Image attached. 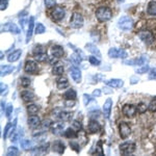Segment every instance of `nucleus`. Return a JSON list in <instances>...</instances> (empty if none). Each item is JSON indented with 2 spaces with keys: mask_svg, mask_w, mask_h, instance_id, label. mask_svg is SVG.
Segmentation results:
<instances>
[{
  "mask_svg": "<svg viewBox=\"0 0 156 156\" xmlns=\"http://www.w3.org/2000/svg\"><path fill=\"white\" fill-rule=\"evenodd\" d=\"M137 114H144V112H146V110L148 109L147 105L145 104V103H140V104H137Z\"/></svg>",
  "mask_w": 156,
  "mask_h": 156,
  "instance_id": "c03bdc74",
  "label": "nucleus"
},
{
  "mask_svg": "<svg viewBox=\"0 0 156 156\" xmlns=\"http://www.w3.org/2000/svg\"><path fill=\"white\" fill-rule=\"evenodd\" d=\"M70 147L72 148L73 150H75L76 152H79L80 151V148H79V145L75 142H70Z\"/></svg>",
  "mask_w": 156,
  "mask_h": 156,
  "instance_id": "864d4df0",
  "label": "nucleus"
},
{
  "mask_svg": "<svg viewBox=\"0 0 156 156\" xmlns=\"http://www.w3.org/2000/svg\"><path fill=\"white\" fill-rule=\"evenodd\" d=\"M64 135L65 137L67 138H76L78 136V133H77V130H75L74 128H67L66 130L64 131Z\"/></svg>",
  "mask_w": 156,
  "mask_h": 156,
  "instance_id": "393cba45",
  "label": "nucleus"
},
{
  "mask_svg": "<svg viewBox=\"0 0 156 156\" xmlns=\"http://www.w3.org/2000/svg\"><path fill=\"white\" fill-rule=\"evenodd\" d=\"M119 51H120V49L112 47V48H110L108 50V56L112 57V58H117V57H119Z\"/></svg>",
  "mask_w": 156,
  "mask_h": 156,
  "instance_id": "c9c22d12",
  "label": "nucleus"
},
{
  "mask_svg": "<svg viewBox=\"0 0 156 156\" xmlns=\"http://www.w3.org/2000/svg\"><path fill=\"white\" fill-rule=\"evenodd\" d=\"M138 77L137 76H131V78H130V83L131 84H135V83H137L138 82Z\"/></svg>",
  "mask_w": 156,
  "mask_h": 156,
  "instance_id": "bf43d9fd",
  "label": "nucleus"
},
{
  "mask_svg": "<svg viewBox=\"0 0 156 156\" xmlns=\"http://www.w3.org/2000/svg\"><path fill=\"white\" fill-rule=\"evenodd\" d=\"M21 98L24 102H32L34 99H36V96L30 90H24V92L21 93Z\"/></svg>",
  "mask_w": 156,
  "mask_h": 156,
  "instance_id": "6ab92c4d",
  "label": "nucleus"
},
{
  "mask_svg": "<svg viewBox=\"0 0 156 156\" xmlns=\"http://www.w3.org/2000/svg\"><path fill=\"white\" fill-rule=\"evenodd\" d=\"M37 112H39V107H37L36 104H29L28 106H27V112H28V115H37Z\"/></svg>",
  "mask_w": 156,
  "mask_h": 156,
  "instance_id": "f704fd0d",
  "label": "nucleus"
},
{
  "mask_svg": "<svg viewBox=\"0 0 156 156\" xmlns=\"http://www.w3.org/2000/svg\"><path fill=\"white\" fill-rule=\"evenodd\" d=\"M12 132V125L11 123H7V125L4 128V132H3V138L5 140V138L9 136V133Z\"/></svg>",
  "mask_w": 156,
  "mask_h": 156,
  "instance_id": "79ce46f5",
  "label": "nucleus"
},
{
  "mask_svg": "<svg viewBox=\"0 0 156 156\" xmlns=\"http://www.w3.org/2000/svg\"><path fill=\"white\" fill-rule=\"evenodd\" d=\"M34 18L30 17L28 21V29H27V34H26V43H29L32 37V32H34Z\"/></svg>",
  "mask_w": 156,
  "mask_h": 156,
  "instance_id": "aec40b11",
  "label": "nucleus"
},
{
  "mask_svg": "<svg viewBox=\"0 0 156 156\" xmlns=\"http://www.w3.org/2000/svg\"><path fill=\"white\" fill-rule=\"evenodd\" d=\"M64 128H65V124L62 122H54L53 124H51L50 129H51V131H52L53 134L59 135V134H62V133Z\"/></svg>",
  "mask_w": 156,
  "mask_h": 156,
  "instance_id": "4468645a",
  "label": "nucleus"
},
{
  "mask_svg": "<svg viewBox=\"0 0 156 156\" xmlns=\"http://www.w3.org/2000/svg\"><path fill=\"white\" fill-rule=\"evenodd\" d=\"M112 17V12L109 7L106 6H101L96 11V18L99 22H106L108 20H110Z\"/></svg>",
  "mask_w": 156,
  "mask_h": 156,
  "instance_id": "f257e3e1",
  "label": "nucleus"
},
{
  "mask_svg": "<svg viewBox=\"0 0 156 156\" xmlns=\"http://www.w3.org/2000/svg\"><path fill=\"white\" fill-rule=\"evenodd\" d=\"M3 108H4V102H1V110L3 112Z\"/></svg>",
  "mask_w": 156,
  "mask_h": 156,
  "instance_id": "e2e57ef3",
  "label": "nucleus"
},
{
  "mask_svg": "<svg viewBox=\"0 0 156 156\" xmlns=\"http://www.w3.org/2000/svg\"><path fill=\"white\" fill-rule=\"evenodd\" d=\"M66 150V147H65V144L62 142V140H55V142L52 143V151L57 154H62Z\"/></svg>",
  "mask_w": 156,
  "mask_h": 156,
  "instance_id": "ddd939ff",
  "label": "nucleus"
},
{
  "mask_svg": "<svg viewBox=\"0 0 156 156\" xmlns=\"http://www.w3.org/2000/svg\"><path fill=\"white\" fill-rule=\"evenodd\" d=\"M68 46L70 47L71 49L74 50V52H75V54L77 55L78 57H79L81 60H84V59H87V56H85V54H84V52L82 51V50H80V49H78L76 46H74L73 44H68Z\"/></svg>",
  "mask_w": 156,
  "mask_h": 156,
  "instance_id": "a878e982",
  "label": "nucleus"
},
{
  "mask_svg": "<svg viewBox=\"0 0 156 156\" xmlns=\"http://www.w3.org/2000/svg\"><path fill=\"white\" fill-rule=\"evenodd\" d=\"M48 149H49V144H46L44 146H41V147H39L37 149H36L34 153H36V154H39V155H43L45 154V153L48 152Z\"/></svg>",
  "mask_w": 156,
  "mask_h": 156,
  "instance_id": "473e14b6",
  "label": "nucleus"
},
{
  "mask_svg": "<svg viewBox=\"0 0 156 156\" xmlns=\"http://www.w3.org/2000/svg\"><path fill=\"white\" fill-rule=\"evenodd\" d=\"M148 58L147 55H142L140 57L138 58H135V59H130V60H125L124 64L127 65V66H144L148 62Z\"/></svg>",
  "mask_w": 156,
  "mask_h": 156,
  "instance_id": "6e6552de",
  "label": "nucleus"
},
{
  "mask_svg": "<svg viewBox=\"0 0 156 156\" xmlns=\"http://www.w3.org/2000/svg\"><path fill=\"white\" fill-rule=\"evenodd\" d=\"M150 70V68H149V66L148 65H144L140 69H137L136 70V73L137 74H144V73H146V72H148Z\"/></svg>",
  "mask_w": 156,
  "mask_h": 156,
  "instance_id": "09e8293b",
  "label": "nucleus"
},
{
  "mask_svg": "<svg viewBox=\"0 0 156 156\" xmlns=\"http://www.w3.org/2000/svg\"><path fill=\"white\" fill-rule=\"evenodd\" d=\"M1 29H2L1 31H9L14 34H19L20 32H21V30H20L19 27L14 23H6L5 25L2 26Z\"/></svg>",
  "mask_w": 156,
  "mask_h": 156,
  "instance_id": "f8f14e48",
  "label": "nucleus"
},
{
  "mask_svg": "<svg viewBox=\"0 0 156 156\" xmlns=\"http://www.w3.org/2000/svg\"><path fill=\"white\" fill-rule=\"evenodd\" d=\"M45 31H46V27H45L42 23H37L34 32H36L37 34H44Z\"/></svg>",
  "mask_w": 156,
  "mask_h": 156,
  "instance_id": "a19ab883",
  "label": "nucleus"
},
{
  "mask_svg": "<svg viewBox=\"0 0 156 156\" xmlns=\"http://www.w3.org/2000/svg\"><path fill=\"white\" fill-rule=\"evenodd\" d=\"M6 7H7V0H1V6H0L1 11H4Z\"/></svg>",
  "mask_w": 156,
  "mask_h": 156,
  "instance_id": "13d9d810",
  "label": "nucleus"
},
{
  "mask_svg": "<svg viewBox=\"0 0 156 156\" xmlns=\"http://www.w3.org/2000/svg\"><path fill=\"white\" fill-rule=\"evenodd\" d=\"M51 54L53 57L60 58L64 55V48L62 46H58V45H54L51 48Z\"/></svg>",
  "mask_w": 156,
  "mask_h": 156,
  "instance_id": "a211bd4d",
  "label": "nucleus"
},
{
  "mask_svg": "<svg viewBox=\"0 0 156 156\" xmlns=\"http://www.w3.org/2000/svg\"><path fill=\"white\" fill-rule=\"evenodd\" d=\"M34 59L37 62H44L46 60H48V55H47V53H45V52H42V53L34 55Z\"/></svg>",
  "mask_w": 156,
  "mask_h": 156,
  "instance_id": "2f4dec72",
  "label": "nucleus"
},
{
  "mask_svg": "<svg viewBox=\"0 0 156 156\" xmlns=\"http://www.w3.org/2000/svg\"><path fill=\"white\" fill-rule=\"evenodd\" d=\"M21 146H22V148H23V149L28 150L31 147H34V143H32L31 140H21Z\"/></svg>",
  "mask_w": 156,
  "mask_h": 156,
  "instance_id": "e433bc0d",
  "label": "nucleus"
},
{
  "mask_svg": "<svg viewBox=\"0 0 156 156\" xmlns=\"http://www.w3.org/2000/svg\"><path fill=\"white\" fill-rule=\"evenodd\" d=\"M14 70H15V68L12 66H2L1 67V73H0V74H1L2 77L6 76V75L11 74Z\"/></svg>",
  "mask_w": 156,
  "mask_h": 156,
  "instance_id": "7c9ffc66",
  "label": "nucleus"
},
{
  "mask_svg": "<svg viewBox=\"0 0 156 156\" xmlns=\"http://www.w3.org/2000/svg\"><path fill=\"white\" fill-rule=\"evenodd\" d=\"M118 26L122 30H130L133 27V21L130 17L123 16L118 21Z\"/></svg>",
  "mask_w": 156,
  "mask_h": 156,
  "instance_id": "20e7f679",
  "label": "nucleus"
},
{
  "mask_svg": "<svg viewBox=\"0 0 156 156\" xmlns=\"http://www.w3.org/2000/svg\"><path fill=\"white\" fill-rule=\"evenodd\" d=\"M94 100V96H90V95L89 94H83V103H84V105H89L90 104V101H93Z\"/></svg>",
  "mask_w": 156,
  "mask_h": 156,
  "instance_id": "a18cd8bd",
  "label": "nucleus"
},
{
  "mask_svg": "<svg viewBox=\"0 0 156 156\" xmlns=\"http://www.w3.org/2000/svg\"><path fill=\"white\" fill-rule=\"evenodd\" d=\"M70 74H71V77L72 79L74 80L75 82H77V83H79L80 81H81V72H80V70L78 69L77 67H72L71 69H70Z\"/></svg>",
  "mask_w": 156,
  "mask_h": 156,
  "instance_id": "2eb2a0df",
  "label": "nucleus"
},
{
  "mask_svg": "<svg viewBox=\"0 0 156 156\" xmlns=\"http://www.w3.org/2000/svg\"><path fill=\"white\" fill-rule=\"evenodd\" d=\"M147 12L151 16H156V1H151L148 4Z\"/></svg>",
  "mask_w": 156,
  "mask_h": 156,
  "instance_id": "c756f323",
  "label": "nucleus"
},
{
  "mask_svg": "<svg viewBox=\"0 0 156 156\" xmlns=\"http://www.w3.org/2000/svg\"><path fill=\"white\" fill-rule=\"evenodd\" d=\"M106 84L108 87H112V89H118L124 85V81L122 79H110L106 82Z\"/></svg>",
  "mask_w": 156,
  "mask_h": 156,
  "instance_id": "b1692460",
  "label": "nucleus"
},
{
  "mask_svg": "<svg viewBox=\"0 0 156 156\" xmlns=\"http://www.w3.org/2000/svg\"><path fill=\"white\" fill-rule=\"evenodd\" d=\"M149 79L150 80L156 79V68H155V69H152L149 72Z\"/></svg>",
  "mask_w": 156,
  "mask_h": 156,
  "instance_id": "5fc2aeb1",
  "label": "nucleus"
},
{
  "mask_svg": "<svg viewBox=\"0 0 156 156\" xmlns=\"http://www.w3.org/2000/svg\"><path fill=\"white\" fill-rule=\"evenodd\" d=\"M0 93H1V96H5V95L7 94V92H9V87H7L6 84L4 83H1L0 84Z\"/></svg>",
  "mask_w": 156,
  "mask_h": 156,
  "instance_id": "de8ad7c7",
  "label": "nucleus"
},
{
  "mask_svg": "<svg viewBox=\"0 0 156 156\" xmlns=\"http://www.w3.org/2000/svg\"><path fill=\"white\" fill-rule=\"evenodd\" d=\"M66 16V11L62 6H55L54 9L51 12V19L54 22H60Z\"/></svg>",
  "mask_w": 156,
  "mask_h": 156,
  "instance_id": "39448f33",
  "label": "nucleus"
},
{
  "mask_svg": "<svg viewBox=\"0 0 156 156\" xmlns=\"http://www.w3.org/2000/svg\"><path fill=\"white\" fill-rule=\"evenodd\" d=\"M138 37H140V39L142 40L146 45H151L153 43V41H154V37H153L152 32L149 31V30L140 31L138 32Z\"/></svg>",
  "mask_w": 156,
  "mask_h": 156,
  "instance_id": "1a4fd4ad",
  "label": "nucleus"
},
{
  "mask_svg": "<svg viewBox=\"0 0 156 156\" xmlns=\"http://www.w3.org/2000/svg\"><path fill=\"white\" fill-rule=\"evenodd\" d=\"M45 2V5L47 7H51V6H54L55 3H56V0H44Z\"/></svg>",
  "mask_w": 156,
  "mask_h": 156,
  "instance_id": "603ef678",
  "label": "nucleus"
},
{
  "mask_svg": "<svg viewBox=\"0 0 156 156\" xmlns=\"http://www.w3.org/2000/svg\"><path fill=\"white\" fill-rule=\"evenodd\" d=\"M93 96H94V97H100V96H101V90H94V92H93Z\"/></svg>",
  "mask_w": 156,
  "mask_h": 156,
  "instance_id": "052dcab7",
  "label": "nucleus"
},
{
  "mask_svg": "<svg viewBox=\"0 0 156 156\" xmlns=\"http://www.w3.org/2000/svg\"><path fill=\"white\" fill-rule=\"evenodd\" d=\"M92 154L100 155V156H102L103 154H104V153H103V149H102V147H101V142H99L96 146H95L94 150L92 151Z\"/></svg>",
  "mask_w": 156,
  "mask_h": 156,
  "instance_id": "72a5a7b5",
  "label": "nucleus"
},
{
  "mask_svg": "<svg viewBox=\"0 0 156 156\" xmlns=\"http://www.w3.org/2000/svg\"><path fill=\"white\" fill-rule=\"evenodd\" d=\"M135 149H136V145L133 142H125L120 145V152L124 156L132 154Z\"/></svg>",
  "mask_w": 156,
  "mask_h": 156,
  "instance_id": "7ed1b4c3",
  "label": "nucleus"
},
{
  "mask_svg": "<svg viewBox=\"0 0 156 156\" xmlns=\"http://www.w3.org/2000/svg\"><path fill=\"white\" fill-rule=\"evenodd\" d=\"M72 117H73L72 112H60L58 115H57V118L60 121H62V122H69L72 119Z\"/></svg>",
  "mask_w": 156,
  "mask_h": 156,
  "instance_id": "bb28decb",
  "label": "nucleus"
},
{
  "mask_svg": "<svg viewBox=\"0 0 156 156\" xmlns=\"http://www.w3.org/2000/svg\"><path fill=\"white\" fill-rule=\"evenodd\" d=\"M56 87L58 90H65L69 87V81L66 77H58L56 79Z\"/></svg>",
  "mask_w": 156,
  "mask_h": 156,
  "instance_id": "412c9836",
  "label": "nucleus"
},
{
  "mask_svg": "<svg viewBox=\"0 0 156 156\" xmlns=\"http://www.w3.org/2000/svg\"><path fill=\"white\" fill-rule=\"evenodd\" d=\"M42 125L41 119L40 117H37V115H32L28 118V126L31 128V129H36V128L40 127Z\"/></svg>",
  "mask_w": 156,
  "mask_h": 156,
  "instance_id": "9b49d317",
  "label": "nucleus"
},
{
  "mask_svg": "<svg viewBox=\"0 0 156 156\" xmlns=\"http://www.w3.org/2000/svg\"><path fill=\"white\" fill-rule=\"evenodd\" d=\"M85 48H87V51L90 52L92 54L96 55V56H98V57H101V52H100V50L98 49V47L96 46V45L92 44V43H89V44L85 45Z\"/></svg>",
  "mask_w": 156,
  "mask_h": 156,
  "instance_id": "4be33fe9",
  "label": "nucleus"
},
{
  "mask_svg": "<svg viewBox=\"0 0 156 156\" xmlns=\"http://www.w3.org/2000/svg\"><path fill=\"white\" fill-rule=\"evenodd\" d=\"M64 66L62 65H59V62H57L56 65H54L53 69H52V74L56 75V76H60V75L64 74Z\"/></svg>",
  "mask_w": 156,
  "mask_h": 156,
  "instance_id": "cd10ccee",
  "label": "nucleus"
},
{
  "mask_svg": "<svg viewBox=\"0 0 156 156\" xmlns=\"http://www.w3.org/2000/svg\"><path fill=\"white\" fill-rule=\"evenodd\" d=\"M119 133H120L121 138L126 140V138L131 134V127H130V125L126 122H122L119 125Z\"/></svg>",
  "mask_w": 156,
  "mask_h": 156,
  "instance_id": "0eeeda50",
  "label": "nucleus"
},
{
  "mask_svg": "<svg viewBox=\"0 0 156 156\" xmlns=\"http://www.w3.org/2000/svg\"><path fill=\"white\" fill-rule=\"evenodd\" d=\"M127 52L126 51H125V50L124 49H120V51H119V58H123V59H124V58H126V57H127Z\"/></svg>",
  "mask_w": 156,
  "mask_h": 156,
  "instance_id": "6e6d98bb",
  "label": "nucleus"
},
{
  "mask_svg": "<svg viewBox=\"0 0 156 156\" xmlns=\"http://www.w3.org/2000/svg\"><path fill=\"white\" fill-rule=\"evenodd\" d=\"M21 54H22V51L20 49L15 50V51H12V53H9V55H7V60H9V62H17V60L21 57Z\"/></svg>",
  "mask_w": 156,
  "mask_h": 156,
  "instance_id": "5701e85b",
  "label": "nucleus"
},
{
  "mask_svg": "<svg viewBox=\"0 0 156 156\" xmlns=\"http://www.w3.org/2000/svg\"><path fill=\"white\" fill-rule=\"evenodd\" d=\"M148 110L151 112H156V97L151 100L150 104L148 105Z\"/></svg>",
  "mask_w": 156,
  "mask_h": 156,
  "instance_id": "37998d69",
  "label": "nucleus"
},
{
  "mask_svg": "<svg viewBox=\"0 0 156 156\" xmlns=\"http://www.w3.org/2000/svg\"><path fill=\"white\" fill-rule=\"evenodd\" d=\"M20 84H21V87H28L30 84H31V80H30V78L28 77H21V79H20Z\"/></svg>",
  "mask_w": 156,
  "mask_h": 156,
  "instance_id": "4c0bfd02",
  "label": "nucleus"
},
{
  "mask_svg": "<svg viewBox=\"0 0 156 156\" xmlns=\"http://www.w3.org/2000/svg\"><path fill=\"white\" fill-rule=\"evenodd\" d=\"M12 114V104H7V106L5 108V115H6V118L11 117Z\"/></svg>",
  "mask_w": 156,
  "mask_h": 156,
  "instance_id": "8fccbe9b",
  "label": "nucleus"
},
{
  "mask_svg": "<svg viewBox=\"0 0 156 156\" xmlns=\"http://www.w3.org/2000/svg\"><path fill=\"white\" fill-rule=\"evenodd\" d=\"M112 99H107L105 101L104 105H103V115H104V118H108L110 117V112H112Z\"/></svg>",
  "mask_w": 156,
  "mask_h": 156,
  "instance_id": "dca6fc26",
  "label": "nucleus"
},
{
  "mask_svg": "<svg viewBox=\"0 0 156 156\" xmlns=\"http://www.w3.org/2000/svg\"><path fill=\"white\" fill-rule=\"evenodd\" d=\"M64 97H65V99H66V100H75V99H76V97H77V94H76V92H75V90L69 89L64 94Z\"/></svg>",
  "mask_w": 156,
  "mask_h": 156,
  "instance_id": "c85d7f7f",
  "label": "nucleus"
},
{
  "mask_svg": "<svg viewBox=\"0 0 156 156\" xmlns=\"http://www.w3.org/2000/svg\"><path fill=\"white\" fill-rule=\"evenodd\" d=\"M18 153H19L18 148L15 147V146H12V147H9V149H7L6 155L7 156H16V155H18Z\"/></svg>",
  "mask_w": 156,
  "mask_h": 156,
  "instance_id": "58836bf2",
  "label": "nucleus"
},
{
  "mask_svg": "<svg viewBox=\"0 0 156 156\" xmlns=\"http://www.w3.org/2000/svg\"><path fill=\"white\" fill-rule=\"evenodd\" d=\"M101 130V125L96 120H90L89 123V131L90 133H96Z\"/></svg>",
  "mask_w": 156,
  "mask_h": 156,
  "instance_id": "f3484780",
  "label": "nucleus"
},
{
  "mask_svg": "<svg viewBox=\"0 0 156 156\" xmlns=\"http://www.w3.org/2000/svg\"><path fill=\"white\" fill-rule=\"evenodd\" d=\"M83 22H84L83 17L81 16V14H79V12H73L71 19H70V26L75 29L81 28L83 26Z\"/></svg>",
  "mask_w": 156,
  "mask_h": 156,
  "instance_id": "f03ea898",
  "label": "nucleus"
},
{
  "mask_svg": "<svg viewBox=\"0 0 156 156\" xmlns=\"http://www.w3.org/2000/svg\"><path fill=\"white\" fill-rule=\"evenodd\" d=\"M65 105L68 107H73L75 105V100H66L65 101Z\"/></svg>",
  "mask_w": 156,
  "mask_h": 156,
  "instance_id": "4d7b16f0",
  "label": "nucleus"
},
{
  "mask_svg": "<svg viewBox=\"0 0 156 156\" xmlns=\"http://www.w3.org/2000/svg\"><path fill=\"white\" fill-rule=\"evenodd\" d=\"M42 52H44V49H43V46H41V45H37V46H34V50H32V53H34V55L42 53Z\"/></svg>",
  "mask_w": 156,
  "mask_h": 156,
  "instance_id": "49530a36",
  "label": "nucleus"
},
{
  "mask_svg": "<svg viewBox=\"0 0 156 156\" xmlns=\"http://www.w3.org/2000/svg\"><path fill=\"white\" fill-rule=\"evenodd\" d=\"M73 128H75L77 131H80V130H81V123H80L79 121L75 120L74 122H73Z\"/></svg>",
  "mask_w": 156,
  "mask_h": 156,
  "instance_id": "3c124183",
  "label": "nucleus"
},
{
  "mask_svg": "<svg viewBox=\"0 0 156 156\" xmlns=\"http://www.w3.org/2000/svg\"><path fill=\"white\" fill-rule=\"evenodd\" d=\"M104 90V93H106V94H110V93L112 92V90H108V87H104V90Z\"/></svg>",
  "mask_w": 156,
  "mask_h": 156,
  "instance_id": "680f3d73",
  "label": "nucleus"
},
{
  "mask_svg": "<svg viewBox=\"0 0 156 156\" xmlns=\"http://www.w3.org/2000/svg\"><path fill=\"white\" fill-rule=\"evenodd\" d=\"M89 62L92 66H100V64H101V60H100L99 58H97L96 55H92V56H90Z\"/></svg>",
  "mask_w": 156,
  "mask_h": 156,
  "instance_id": "ea45409f",
  "label": "nucleus"
},
{
  "mask_svg": "<svg viewBox=\"0 0 156 156\" xmlns=\"http://www.w3.org/2000/svg\"><path fill=\"white\" fill-rule=\"evenodd\" d=\"M125 0H118V2H120V3H122V2H124Z\"/></svg>",
  "mask_w": 156,
  "mask_h": 156,
  "instance_id": "0e129e2a",
  "label": "nucleus"
},
{
  "mask_svg": "<svg viewBox=\"0 0 156 156\" xmlns=\"http://www.w3.org/2000/svg\"><path fill=\"white\" fill-rule=\"evenodd\" d=\"M39 70V67H37V62L34 60H27L25 62L24 66V71L27 73V74H36Z\"/></svg>",
  "mask_w": 156,
  "mask_h": 156,
  "instance_id": "9d476101",
  "label": "nucleus"
},
{
  "mask_svg": "<svg viewBox=\"0 0 156 156\" xmlns=\"http://www.w3.org/2000/svg\"><path fill=\"white\" fill-rule=\"evenodd\" d=\"M122 112L125 117L129 118V119H132V118H134L137 114V108L135 105L125 104L122 108Z\"/></svg>",
  "mask_w": 156,
  "mask_h": 156,
  "instance_id": "423d86ee",
  "label": "nucleus"
}]
</instances>
